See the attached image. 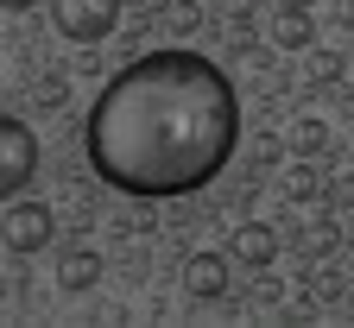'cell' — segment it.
Here are the masks:
<instances>
[{"label": "cell", "mask_w": 354, "mask_h": 328, "mask_svg": "<svg viewBox=\"0 0 354 328\" xmlns=\"http://www.w3.org/2000/svg\"><path fill=\"white\" fill-rule=\"evenodd\" d=\"M95 278H102V253L95 247H64V259H57V291L82 297V291H95Z\"/></svg>", "instance_id": "cell-7"}, {"label": "cell", "mask_w": 354, "mask_h": 328, "mask_svg": "<svg viewBox=\"0 0 354 328\" xmlns=\"http://www.w3.org/2000/svg\"><path fill=\"white\" fill-rule=\"evenodd\" d=\"M279 259V227H266V221H241L228 233V265H247V271H266Z\"/></svg>", "instance_id": "cell-5"}, {"label": "cell", "mask_w": 354, "mask_h": 328, "mask_svg": "<svg viewBox=\"0 0 354 328\" xmlns=\"http://www.w3.org/2000/svg\"><path fill=\"white\" fill-rule=\"evenodd\" d=\"M26 7H38V0H0V13H26Z\"/></svg>", "instance_id": "cell-13"}, {"label": "cell", "mask_w": 354, "mask_h": 328, "mask_svg": "<svg viewBox=\"0 0 354 328\" xmlns=\"http://www.w3.org/2000/svg\"><path fill=\"white\" fill-rule=\"evenodd\" d=\"M38 177V133L13 114H0V202H13Z\"/></svg>", "instance_id": "cell-2"}, {"label": "cell", "mask_w": 354, "mask_h": 328, "mask_svg": "<svg viewBox=\"0 0 354 328\" xmlns=\"http://www.w3.org/2000/svg\"><path fill=\"white\" fill-rule=\"evenodd\" d=\"M51 19L70 44H102L120 26V0H51Z\"/></svg>", "instance_id": "cell-3"}, {"label": "cell", "mask_w": 354, "mask_h": 328, "mask_svg": "<svg viewBox=\"0 0 354 328\" xmlns=\"http://www.w3.org/2000/svg\"><path fill=\"white\" fill-rule=\"evenodd\" d=\"M272 44H279V51H310V44H317V26H310V13L279 7V19H272Z\"/></svg>", "instance_id": "cell-8"}, {"label": "cell", "mask_w": 354, "mask_h": 328, "mask_svg": "<svg viewBox=\"0 0 354 328\" xmlns=\"http://www.w3.org/2000/svg\"><path fill=\"white\" fill-rule=\"evenodd\" d=\"M279 7H297V13H310V7H317V0H279Z\"/></svg>", "instance_id": "cell-15"}, {"label": "cell", "mask_w": 354, "mask_h": 328, "mask_svg": "<svg viewBox=\"0 0 354 328\" xmlns=\"http://www.w3.org/2000/svg\"><path fill=\"white\" fill-rule=\"evenodd\" d=\"M184 297L190 303H221L228 297V253H190L184 259Z\"/></svg>", "instance_id": "cell-6"}, {"label": "cell", "mask_w": 354, "mask_h": 328, "mask_svg": "<svg viewBox=\"0 0 354 328\" xmlns=\"http://www.w3.org/2000/svg\"><path fill=\"white\" fill-rule=\"evenodd\" d=\"M165 26H171L177 38H190V32L203 26V7H196V0H171V7H165Z\"/></svg>", "instance_id": "cell-10"}, {"label": "cell", "mask_w": 354, "mask_h": 328, "mask_svg": "<svg viewBox=\"0 0 354 328\" xmlns=\"http://www.w3.org/2000/svg\"><path fill=\"white\" fill-rule=\"evenodd\" d=\"M291 152H297V158H323V152H329V126H323L317 114L291 120Z\"/></svg>", "instance_id": "cell-9"}, {"label": "cell", "mask_w": 354, "mask_h": 328, "mask_svg": "<svg viewBox=\"0 0 354 328\" xmlns=\"http://www.w3.org/2000/svg\"><path fill=\"white\" fill-rule=\"evenodd\" d=\"M342 240H348V247H354V209H348V221H342Z\"/></svg>", "instance_id": "cell-14"}, {"label": "cell", "mask_w": 354, "mask_h": 328, "mask_svg": "<svg viewBox=\"0 0 354 328\" xmlns=\"http://www.w3.org/2000/svg\"><path fill=\"white\" fill-rule=\"evenodd\" d=\"M51 233H57V215L44 209V202H13L7 221H0V247H13V253H38V247H51Z\"/></svg>", "instance_id": "cell-4"}, {"label": "cell", "mask_w": 354, "mask_h": 328, "mask_svg": "<svg viewBox=\"0 0 354 328\" xmlns=\"http://www.w3.org/2000/svg\"><path fill=\"white\" fill-rule=\"evenodd\" d=\"M285 190H291L297 202H310V196H323V177L310 171V164H291V171H285Z\"/></svg>", "instance_id": "cell-11"}, {"label": "cell", "mask_w": 354, "mask_h": 328, "mask_svg": "<svg viewBox=\"0 0 354 328\" xmlns=\"http://www.w3.org/2000/svg\"><path fill=\"white\" fill-rule=\"evenodd\" d=\"M234 146L241 95L228 70L190 44H165L114 70L82 126L88 171L133 202H177L209 190Z\"/></svg>", "instance_id": "cell-1"}, {"label": "cell", "mask_w": 354, "mask_h": 328, "mask_svg": "<svg viewBox=\"0 0 354 328\" xmlns=\"http://www.w3.org/2000/svg\"><path fill=\"white\" fill-rule=\"evenodd\" d=\"M329 19H335L342 32H354V0H329Z\"/></svg>", "instance_id": "cell-12"}]
</instances>
